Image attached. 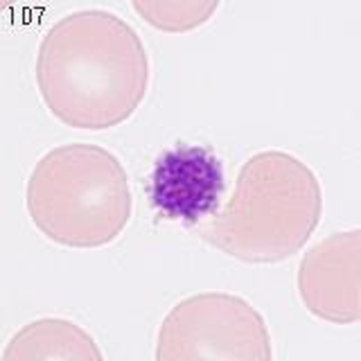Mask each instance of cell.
I'll return each instance as SVG.
<instances>
[{
	"label": "cell",
	"mask_w": 361,
	"mask_h": 361,
	"mask_svg": "<svg viewBox=\"0 0 361 361\" xmlns=\"http://www.w3.org/2000/svg\"><path fill=\"white\" fill-rule=\"evenodd\" d=\"M224 188L219 156L206 145L178 142L156 158L149 197L161 219L192 226L219 208Z\"/></svg>",
	"instance_id": "5"
},
{
	"label": "cell",
	"mask_w": 361,
	"mask_h": 361,
	"mask_svg": "<svg viewBox=\"0 0 361 361\" xmlns=\"http://www.w3.org/2000/svg\"><path fill=\"white\" fill-rule=\"evenodd\" d=\"M321 212L323 188L314 169L289 152L264 149L242 165L231 201L203 240L248 264H278L307 244Z\"/></svg>",
	"instance_id": "2"
},
{
	"label": "cell",
	"mask_w": 361,
	"mask_h": 361,
	"mask_svg": "<svg viewBox=\"0 0 361 361\" xmlns=\"http://www.w3.org/2000/svg\"><path fill=\"white\" fill-rule=\"evenodd\" d=\"M3 359H102L95 338L73 321L37 319L9 338Z\"/></svg>",
	"instance_id": "7"
},
{
	"label": "cell",
	"mask_w": 361,
	"mask_h": 361,
	"mask_svg": "<svg viewBox=\"0 0 361 361\" xmlns=\"http://www.w3.org/2000/svg\"><path fill=\"white\" fill-rule=\"evenodd\" d=\"M359 257V228L332 233L302 255L298 264V296L314 316L336 325H350L361 319Z\"/></svg>",
	"instance_id": "6"
},
{
	"label": "cell",
	"mask_w": 361,
	"mask_h": 361,
	"mask_svg": "<svg viewBox=\"0 0 361 361\" xmlns=\"http://www.w3.org/2000/svg\"><path fill=\"white\" fill-rule=\"evenodd\" d=\"M45 106L68 127L102 131L129 120L149 86V56L129 23L106 9L66 14L37 56Z\"/></svg>",
	"instance_id": "1"
},
{
	"label": "cell",
	"mask_w": 361,
	"mask_h": 361,
	"mask_svg": "<svg viewBox=\"0 0 361 361\" xmlns=\"http://www.w3.org/2000/svg\"><path fill=\"white\" fill-rule=\"evenodd\" d=\"M156 359H274L264 316L242 296L208 291L176 302L158 330Z\"/></svg>",
	"instance_id": "4"
},
{
	"label": "cell",
	"mask_w": 361,
	"mask_h": 361,
	"mask_svg": "<svg viewBox=\"0 0 361 361\" xmlns=\"http://www.w3.org/2000/svg\"><path fill=\"white\" fill-rule=\"evenodd\" d=\"M133 199L120 158L90 142H68L39 158L27 180V212L50 242L97 248L131 221Z\"/></svg>",
	"instance_id": "3"
},
{
	"label": "cell",
	"mask_w": 361,
	"mask_h": 361,
	"mask_svg": "<svg viewBox=\"0 0 361 361\" xmlns=\"http://www.w3.org/2000/svg\"><path fill=\"white\" fill-rule=\"evenodd\" d=\"M133 11L156 30L188 32L195 30L219 9V3H133Z\"/></svg>",
	"instance_id": "8"
}]
</instances>
